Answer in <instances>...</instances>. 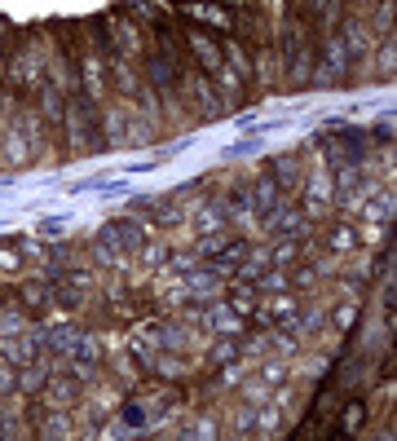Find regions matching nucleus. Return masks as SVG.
Returning <instances> with one entry per match:
<instances>
[{
  "label": "nucleus",
  "mask_w": 397,
  "mask_h": 441,
  "mask_svg": "<svg viewBox=\"0 0 397 441\" xmlns=\"http://www.w3.org/2000/svg\"><path fill=\"white\" fill-rule=\"evenodd\" d=\"M45 300H49V287H23V304H31V309H40Z\"/></svg>",
  "instance_id": "34"
},
{
  "label": "nucleus",
  "mask_w": 397,
  "mask_h": 441,
  "mask_svg": "<svg viewBox=\"0 0 397 441\" xmlns=\"http://www.w3.org/2000/svg\"><path fill=\"white\" fill-rule=\"evenodd\" d=\"M296 256H300L296 238H278V243L269 247V265H278V269H291V265H296Z\"/></svg>",
  "instance_id": "18"
},
{
  "label": "nucleus",
  "mask_w": 397,
  "mask_h": 441,
  "mask_svg": "<svg viewBox=\"0 0 397 441\" xmlns=\"http://www.w3.org/2000/svg\"><path fill=\"white\" fill-rule=\"evenodd\" d=\"M278 194H283V190L274 185V177H256V181H252V190H247V199H252V207H256V212H269V207L278 203Z\"/></svg>",
  "instance_id": "11"
},
{
  "label": "nucleus",
  "mask_w": 397,
  "mask_h": 441,
  "mask_svg": "<svg viewBox=\"0 0 397 441\" xmlns=\"http://www.w3.org/2000/svg\"><path fill=\"white\" fill-rule=\"evenodd\" d=\"M389 23H393V0H384V5H380V27L389 31Z\"/></svg>",
  "instance_id": "39"
},
{
  "label": "nucleus",
  "mask_w": 397,
  "mask_h": 441,
  "mask_svg": "<svg viewBox=\"0 0 397 441\" xmlns=\"http://www.w3.org/2000/svg\"><path fill=\"white\" fill-rule=\"evenodd\" d=\"M203 327L212 335H243L247 318H238L234 309H229L225 300H207V313H203Z\"/></svg>",
  "instance_id": "3"
},
{
  "label": "nucleus",
  "mask_w": 397,
  "mask_h": 441,
  "mask_svg": "<svg viewBox=\"0 0 397 441\" xmlns=\"http://www.w3.org/2000/svg\"><path fill=\"white\" fill-rule=\"evenodd\" d=\"M225 304L238 313V318H252V313H256V304H260V291H256V282H247V278H234V282H229V291H225Z\"/></svg>",
  "instance_id": "4"
},
{
  "label": "nucleus",
  "mask_w": 397,
  "mask_h": 441,
  "mask_svg": "<svg viewBox=\"0 0 397 441\" xmlns=\"http://www.w3.org/2000/svg\"><path fill=\"white\" fill-rule=\"evenodd\" d=\"M380 67H384V76H393V40L380 49Z\"/></svg>",
  "instance_id": "38"
},
{
  "label": "nucleus",
  "mask_w": 397,
  "mask_h": 441,
  "mask_svg": "<svg viewBox=\"0 0 397 441\" xmlns=\"http://www.w3.org/2000/svg\"><path fill=\"white\" fill-rule=\"evenodd\" d=\"M67 424H71V419H67V411H54V415L45 419V433H49V437H67V433H71Z\"/></svg>",
  "instance_id": "33"
},
{
  "label": "nucleus",
  "mask_w": 397,
  "mask_h": 441,
  "mask_svg": "<svg viewBox=\"0 0 397 441\" xmlns=\"http://www.w3.org/2000/svg\"><path fill=\"white\" fill-rule=\"evenodd\" d=\"M194 93H198V102H203V106H207V115H216V111H221V102H216L212 93H207V84H203V80L194 84Z\"/></svg>",
  "instance_id": "36"
},
{
  "label": "nucleus",
  "mask_w": 397,
  "mask_h": 441,
  "mask_svg": "<svg viewBox=\"0 0 397 441\" xmlns=\"http://www.w3.org/2000/svg\"><path fill=\"white\" fill-rule=\"evenodd\" d=\"M190 437H216V424H212V419H194Z\"/></svg>",
  "instance_id": "37"
},
{
  "label": "nucleus",
  "mask_w": 397,
  "mask_h": 441,
  "mask_svg": "<svg viewBox=\"0 0 397 441\" xmlns=\"http://www.w3.org/2000/svg\"><path fill=\"white\" fill-rule=\"evenodd\" d=\"M384 238H389L384 220H362L358 225V247H384Z\"/></svg>",
  "instance_id": "19"
},
{
  "label": "nucleus",
  "mask_w": 397,
  "mask_h": 441,
  "mask_svg": "<svg viewBox=\"0 0 397 441\" xmlns=\"http://www.w3.org/2000/svg\"><path fill=\"white\" fill-rule=\"evenodd\" d=\"M212 80H216V89H221L229 102H238V98H243V80H238V76H234V71H229V67L212 71Z\"/></svg>",
  "instance_id": "23"
},
{
  "label": "nucleus",
  "mask_w": 397,
  "mask_h": 441,
  "mask_svg": "<svg viewBox=\"0 0 397 441\" xmlns=\"http://www.w3.org/2000/svg\"><path fill=\"white\" fill-rule=\"evenodd\" d=\"M327 247L336 251V256H349V251H358V229H353V225H331Z\"/></svg>",
  "instance_id": "15"
},
{
  "label": "nucleus",
  "mask_w": 397,
  "mask_h": 441,
  "mask_svg": "<svg viewBox=\"0 0 397 441\" xmlns=\"http://www.w3.org/2000/svg\"><path fill=\"white\" fill-rule=\"evenodd\" d=\"M150 84H159L163 93H172V84H177V67L163 54H155L150 58Z\"/></svg>",
  "instance_id": "17"
},
{
  "label": "nucleus",
  "mask_w": 397,
  "mask_h": 441,
  "mask_svg": "<svg viewBox=\"0 0 397 441\" xmlns=\"http://www.w3.org/2000/svg\"><path fill=\"white\" fill-rule=\"evenodd\" d=\"M137 251H141V260H146V265H150V269L168 265V247H163V243H150V238H146V243H141Z\"/></svg>",
  "instance_id": "25"
},
{
  "label": "nucleus",
  "mask_w": 397,
  "mask_h": 441,
  "mask_svg": "<svg viewBox=\"0 0 397 441\" xmlns=\"http://www.w3.org/2000/svg\"><path fill=\"white\" fill-rule=\"evenodd\" d=\"M358 216L362 220H384V225H389V220H393V194L389 190H375V199H367V203L358 207Z\"/></svg>",
  "instance_id": "12"
},
{
  "label": "nucleus",
  "mask_w": 397,
  "mask_h": 441,
  "mask_svg": "<svg viewBox=\"0 0 397 441\" xmlns=\"http://www.w3.org/2000/svg\"><path fill=\"white\" fill-rule=\"evenodd\" d=\"M124 128H128V115L124 106H102V146H124Z\"/></svg>",
  "instance_id": "7"
},
{
  "label": "nucleus",
  "mask_w": 397,
  "mask_h": 441,
  "mask_svg": "<svg viewBox=\"0 0 397 441\" xmlns=\"http://www.w3.org/2000/svg\"><path fill=\"white\" fill-rule=\"evenodd\" d=\"M49 371H54V366H49V362H23V366H18V371H14V393L40 397V388H45Z\"/></svg>",
  "instance_id": "5"
},
{
  "label": "nucleus",
  "mask_w": 397,
  "mask_h": 441,
  "mask_svg": "<svg viewBox=\"0 0 397 441\" xmlns=\"http://www.w3.org/2000/svg\"><path fill=\"white\" fill-rule=\"evenodd\" d=\"M243 397H247L252 406H265L269 397H274V388H269V384H260V380H247V384H243Z\"/></svg>",
  "instance_id": "27"
},
{
  "label": "nucleus",
  "mask_w": 397,
  "mask_h": 441,
  "mask_svg": "<svg viewBox=\"0 0 397 441\" xmlns=\"http://www.w3.org/2000/svg\"><path fill=\"white\" fill-rule=\"evenodd\" d=\"M40 397H45L49 406H58V411H67V406L80 397V384H76V380H45Z\"/></svg>",
  "instance_id": "9"
},
{
  "label": "nucleus",
  "mask_w": 397,
  "mask_h": 441,
  "mask_svg": "<svg viewBox=\"0 0 397 441\" xmlns=\"http://www.w3.org/2000/svg\"><path fill=\"white\" fill-rule=\"evenodd\" d=\"M5 159H9V163H31V159H36L31 142H27L18 128H9V133H5Z\"/></svg>",
  "instance_id": "14"
},
{
  "label": "nucleus",
  "mask_w": 397,
  "mask_h": 441,
  "mask_svg": "<svg viewBox=\"0 0 397 441\" xmlns=\"http://www.w3.org/2000/svg\"><path fill=\"white\" fill-rule=\"evenodd\" d=\"M190 49H194V58L203 62V71H207V76H212V71H221V67H225V62H221V49H216L212 40L203 36V31H190Z\"/></svg>",
  "instance_id": "10"
},
{
  "label": "nucleus",
  "mask_w": 397,
  "mask_h": 441,
  "mask_svg": "<svg viewBox=\"0 0 397 441\" xmlns=\"http://www.w3.org/2000/svg\"><path fill=\"white\" fill-rule=\"evenodd\" d=\"M291 287H300V291H313V287H318V269H313V265H300V269H291Z\"/></svg>",
  "instance_id": "26"
},
{
  "label": "nucleus",
  "mask_w": 397,
  "mask_h": 441,
  "mask_svg": "<svg viewBox=\"0 0 397 441\" xmlns=\"http://www.w3.org/2000/svg\"><path fill=\"white\" fill-rule=\"evenodd\" d=\"M362 424H367V402H344V411H340V428H344V433H358Z\"/></svg>",
  "instance_id": "21"
},
{
  "label": "nucleus",
  "mask_w": 397,
  "mask_h": 441,
  "mask_svg": "<svg viewBox=\"0 0 397 441\" xmlns=\"http://www.w3.org/2000/svg\"><path fill=\"white\" fill-rule=\"evenodd\" d=\"M106 234H111L120 247L137 251V247L146 243V238H150V229H146V225H133V220H111V225H106Z\"/></svg>",
  "instance_id": "8"
},
{
  "label": "nucleus",
  "mask_w": 397,
  "mask_h": 441,
  "mask_svg": "<svg viewBox=\"0 0 397 441\" xmlns=\"http://www.w3.org/2000/svg\"><path fill=\"white\" fill-rule=\"evenodd\" d=\"M62 111H67L62 93L54 89V84H45V89H40V115H45L49 124H62Z\"/></svg>",
  "instance_id": "16"
},
{
  "label": "nucleus",
  "mask_w": 397,
  "mask_h": 441,
  "mask_svg": "<svg viewBox=\"0 0 397 441\" xmlns=\"http://www.w3.org/2000/svg\"><path fill=\"white\" fill-rule=\"evenodd\" d=\"M353 155H358V159H362V155H371V137H362V133H358V137H353ZM327 159L331 163H344L349 155H344V150H327Z\"/></svg>",
  "instance_id": "30"
},
{
  "label": "nucleus",
  "mask_w": 397,
  "mask_h": 441,
  "mask_svg": "<svg viewBox=\"0 0 397 441\" xmlns=\"http://www.w3.org/2000/svg\"><path fill=\"white\" fill-rule=\"evenodd\" d=\"M353 327H358V304H340V309H336V331L349 335Z\"/></svg>",
  "instance_id": "29"
},
{
  "label": "nucleus",
  "mask_w": 397,
  "mask_h": 441,
  "mask_svg": "<svg viewBox=\"0 0 397 441\" xmlns=\"http://www.w3.org/2000/svg\"><path fill=\"white\" fill-rule=\"evenodd\" d=\"M124 137H128V146H146V142H150V124H146V120H133L128 128H124Z\"/></svg>",
  "instance_id": "31"
},
{
  "label": "nucleus",
  "mask_w": 397,
  "mask_h": 441,
  "mask_svg": "<svg viewBox=\"0 0 397 441\" xmlns=\"http://www.w3.org/2000/svg\"><path fill=\"white\" fill-rule=\"evenodd\" d=\"M340 45H344V54H349V58H367L371 45H375L371 27L362 23V18H349V23H344V40H340Z\"/></svg>",
  "instance_id": "6"
},
{
  "label": "nucleus",
  "mask_w": 397,
  "mask_h": 441,
  "mask_svg": "<svg viewBox=\"0 0 397 441\" xmlns=\"http://www.w3.org/2000/svg\"><path fill=\"white\" fill-rule=\"evenodd\" d=\"M18 331H27V309H18V304L9 309L5 304L0 309V335H18Z\"/></svg>",
  "instance_id": "22"
},
{
  "label": "nucleus",
  "mask_w": 397,
  "mask_h": 441,
  "mask_svg": "<svg viewBox=\"0 0 397 441\" xmlns=\"http://www.w3.org/2000/svg\"><path fill=\"white\" fill-rule=\"evenodd\" d=\"M62 124H67L71 150H98L102 146V137L93 133V98H71L62 111Z\"/></svg>",
  "instance_id": "1"
},
{
  "label": "nucleus",
  "mask_w": 397,
  "mask_h": 441,
  "mask_svg": "<svg viewBox=\"0 0 397 441\" xmlns=\"http://www.w3.org/2000/svg\"><path fill=\"white\" fill-rule=\"evenodd\" d=\"M216 366H225V362H238V335H216V344H212V353H207Z\"/></svg>",
  "instance_id": "20"
},
{
  "label": "nucleus",
  "mask_w": 397,
  "mask_h": 441,
  "mask_svg": "<svg viewBox=\"0 0 397 441\" xmlns=\"http://www.w3.org/2000/svg\"><path fill=\"white\" fill-rule=\"evenodd\" d=\"M14 393V362H0V397Z\"/></svg>",
  "instance_id": "35"
},
{
  "label": "nucleus",
  "mask_w": 397,
  "mask_h": 441,
  "mask_svg": "<svg viewBox=\"0 0 397 441\" xmlns=\"http://www.w3.org/2000/svg\"><path fill=\"white\" fill-rule=\"evenodd\" d=\"M18 265H23V251H14L9 243H0V274H14Z\"/></svg>",
  "instance_id": "32"
},
{
  "label": "nucleus",
  "mask_w": 397,
  "mask_h": 441,
  "mask_svg": "<svg viewBox=\"0 0 397 441\" xmlns=\"http://www.w3.org/2000/svg\"><path fill=\"white\" fill-rule=\"evenodd\" d=\"M269 177H274V185L283 194H300V185H305V168H300L296 155H274L269 159Z\"/></svg>",
  "instance_id": "2"
},
{
  "label": "nucleus",
  "mask_w": 397,
  "mask_h": 441,
  "mask_svg": "<svg viewBox=\"0 0 397 441\" xmlns=\"http://www.w3.org/2000/svg\"><path fill=\"white\" fill-rule=\"evenodd\" d=\"M256 380H260V384H269V388H278V384L287 380V366H283V362H265V366H260V375H256Z\"/></svg>",
  "instance_id": "28"
},
{
  "label": "nucleus",
  "mask_w": 397,
  "mask_h": 441,
  "mask_svg": "<svg viewBox=\"0 0 397 441\" xmlns=\"http://www.w3.org/2000/svg\"><path fill=\"white\" fill-rule=\"evenodd\" d=\"M225 225H229V216H225V207H221V203H207L203 212L194 216V229H198V234H221Z\"/></svg>",
  "instance_id": "13"
},
{
  "label": "nucleus",
  "mask_w": 397,
  "mask_h": 441,
  "mask_svg": "<svg viewBox=\"0 0 397 441\" xmlns=\"http://www.w3.org/2000/svg\"><path fill=\"white\" fill-rule=\"evenodd\" d=\"M111 71H115V84H120V89L133 98V93H137V76H133V67H128L124 58H115V62H111Z\"/></svg>",
  "instance_id": "24"
}]
</instances>
